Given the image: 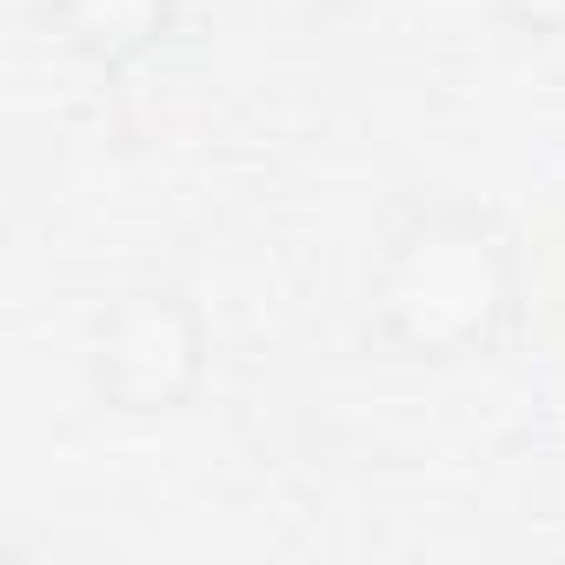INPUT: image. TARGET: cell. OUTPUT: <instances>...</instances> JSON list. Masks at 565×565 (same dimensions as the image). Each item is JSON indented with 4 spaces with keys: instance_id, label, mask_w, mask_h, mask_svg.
Returning a JSON list of instances; mask_svg holds the SVG:
<instances>
[{
    "instance_id": "1",
    "label": "cell",
    "mask_w": 565,
    "mask_h": 565,
    "mask_svg": "<svg viewBox=\"0 0 565 565\" xmlns=\"http://www.w3.org/2000/svg\"><path fill=\"white\" fill-rule=\"evenodd\" d=\"M366 313L406 360L452 366L479 360L519 320V253L512 233L459 200L413 206L373 253Z\"/></svg>"
},
{
    "instance_id": "2",
    "label": "cell",
    "mask_w": 565,
    "mask_h": 565,
    "mask_svg": "<svg viewBox=\"0 0 565 565\" xmlns=\"http://www.w3.org/2000/svg\"><path fill=\"white\" fill-rule=\"evenodd\" d=\"M206 353H213V327H206L200 300L186 287H173V279L120 287L87 327L94 399L127 419L180 413L206 380Z\"/></svg>"
},
{
    "instance_id": "3",
    "label": "cell",
    "mask_w": 565,
    "mask_h": 565,
    "mask_svg": "<svg viewBox=\"0 0 565 565\" xmlns=\"http://www.w3.org/2000/svg\"><path fill=\"white\" fill-rule=\"evenodd\" d=\"M41 14L67 54H81L87 67L127 74L180 34L186 0H41Z\"/></svg>"
},
{
    "instance_id": "4",
    "label": "cell",
    "mask_w": 565,
    "mask_h": 565,
    "mask_svg": "<svg viewBox=\"0 0 565 565\" xmlns=\"http://www.w3.org/2000/svg\"><path fill=\"white\" fill-rule=\"evenodd\" d=\"M499 21H512L519 34H539V41H565V0H492Z\"/></svg>"
}]
</instances>
